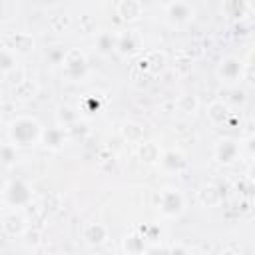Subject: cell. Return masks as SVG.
I'll list each match as a JSON object with an SVG mask.
<instances>
[{"label": "cell", "mask_w": 255, "mask_h": 255, "mask_svg": "<svg viewBox=\"0 0 255 255\" xmlns=\"http://www.w3.org/2000/svg\"><path fill=\"white\" fill-rule=\"evenodd\" d=\"M231 64H233V70H235V74H231V80H233V78H237V76H239V72H241V68H239V64H237L235 60H233ZM219 72H221V76H225V78H229V72H231V68H229V64H227V62H225V64L221 62V70H219Z\"/></svg>", "instance_id": "3"}, {"label": "cell", "mask_w": 255, "mask_h": 255, "mask_svg": "<svg viewBox=\"0 0 255 255\" xmlns=\"http://www.w3.org/2000/svg\"><path fill=\"white\" fill-rule=\"evenodd\" d=\"M12 139L18 141L20 145H30L36 135H38V124L34 120H18L16 124H12Z\"/></svg>", "instance_id": "1"}, {"label": "cell", "mask_w": 255, "mask_h": 255, "mask_svg": "<svg viewBox=\"0 0 255 255\" xmlns=\"http://www.w3.org/2000/svg\"><path fill=\"white\" fill-rule=\"evenodd\" d=\"M189 16H191V10H189V6L183 4V2H175V4L169 8V18H171L173 22H185Z\"/></svg>", "instance_id": "2"}]
</instances>
